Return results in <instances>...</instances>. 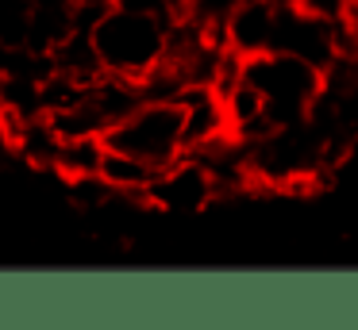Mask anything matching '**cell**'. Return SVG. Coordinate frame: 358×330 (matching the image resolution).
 <instances>
[{
  "instance_id": "cell-1",
  "label": "cell",
  "mask_w": 358,
  "mask_h": 330,
  "mask_svg": "<svg viewBox=\"0 0 358 330\" xmlns=\"http://www.w3.org/2000/svg\"><path fill=\"white\" fill-rule=\"evenodd\" d=\"M170 27H173V15L166 12L104 4L101 15L93 20V27H89V35H93L104 73L143 81L170 50Z\"/></svg>"
},
{
  "instance_id": "cell-2",
  "label": "cell",
  "mask_w": 358,
  "mask_h": 330,
  "mask_svg": "<svg viewBox=\"0 0 358 330\" xmlns=\"http://www.w3.org/2000/svg\"><path fill=\"white\" fill-rule=\"evenodd\" d=\"M243 73H247V81L266 96L273 127L308 119L316 100H320V92H324V84H327L324 69L308 66V61L293 58V54H285V50H270V54H258V58H247L243 61Z\"/></svg>"
},
{
  "instance_id": "cell-3",
  "label": "cell",
  "mask_w": 358,
  "mask_h": 330,
  "mask_svg": "<svg viewBox=\"0 0 358 330\" xmlns=\"http://www.w3.org/2000/svg\"><path fill=\"white\" fill-rule=\"evenodd\" d=\"M104 146L162 169L185 153V107L181 100H143L131 115L104 135Z\"/></svg>"
},
{
  "instance_id": "cell-4",
  "label": "cell",
  "mask_w": 358,
  "mask_h": 330,
  "mask_svg": "<svg viewBox=\"0 0 358 330\" xmlns=\"http://www.w3.org/2000/svg\"><path fill=\"white\" fill-rule=\"evenodd\" d=\"M273 50H285L293 58L308 61L316 69H335L343 61V43L335 15L304 8L296 0H278V35H273Z\"/></svg>"
},
{
  "instance_id": "cell-5",
  "label": "cell",
  "mask_w": 358,
  "mask_h": 330,
  "mask_svg": "<svg viewBox=\"0 0 358 330\" xmlns=\"http://www.w3.org/2000/svg\"><path fill=\"white\" fill-rule=\"evenodd\" d=\"M216 196H220V184L212 177V169L196 153L185 150L178 161H170V165H162L155 173L143 204L158 207V211H173V215H193V211H204Z\"/></svg>"
},
{
  "instance_id": "cell-6",
  "label": "cell",
  "mask_w": 358,
  "mask_h": 330,
  "mask_svg": "<svg viewBox=\"0 0 358 330\" xmlns=\"http://www.w3.org/2000/svg\"><path fill=\"white\" fill-rule=\"evenodd\" d=\"M273 35H278V0H239L224 20V43L239 58L270 54Z\"/></svg>"
},
{
  "instance_id": "cell-7",
  "label": "cell",
  "mask_w": 358,
  "mask_h": 330,
  "mask_svg": "<svg viewBox=\"0 0 358 330\" xmlns=\"http://www.w3.org/2000/svg\"><path fill=\"white\" fill-rule=\"evenodd\" d=\"M181 107H185V150H201V146L231 135L227 104L212 84H193L181 96Z\"/></svg>"
},
{
  "instance_id": "cell-8",
  "label": "cell",
  "mask_w": 358,
  "mask_h": 330,
  "mask_svg": "<svg viewBox=\"0 0 358 330\" xmlns=\"http://www.w3.org/2000/svg\"><path fill=\"white\" fill-rule=\"evenodd\" d=\"M158 169L147 165V161L131 158V153H120V150H108L104 153V165H101V177L116 196H131V200H143L147 196V184L155 181Z\"/></svg>"
},
{
  "instance_id": "cell-9",
  "label": "cell",
  "mask_w": 358,
  "mask_h": 330,
  "mask_svg": "<svg viewBox=\"0 0 358 330\" xmlns=\"http://www.w3.org/2000/svg\"><path fill=\"white\" fill-rule=\"evenodd\" d=\"M35 0H0V46H27Z\"/></svg>"
},
{
  "instance_id": "cell-10",
  "label": "cell",
  "mask_w": 358,
  "mask_h": 330,
  "mask_svg": "<svg viewBox=\"0 0 358 330\" xmlns=\"http://www.w3.org/2000/svg\"><path fill=\"white\" fill-rule=\"evenodd\" d=\"M235 4H239V0H193L189 20H196V23H224Z\"/></svg>"
},
{
  "instance_id": "cell-11",
  "label": "cell",
  "mask_w": 358,
  "mask_h": 330,
  "mask_svg": "<svg viewBox=\"0 0 358 330\" xmlns=\"http://www.w3.org/2000/svg\"><path fill=\"white\" fill-rule=\"evenodd\" d=\"M162 8L178 20V15H189V8H193V0H162Z\"/></svg>"
},
{
  "instance_id": "cell-12",
  "label": "cell",
  "mask_w": 358,
  "mask_h": 330,
  "mask_svg": "<svg viewBox=\"0 0 358 330\" xmlns=\"http://www.w3.org/2000/svg\"><path fill=\"white\" fill-rule=\"evenodd\" d=\"M350 73H355V81H358V54H350Z\"/></svg>"
}]
</instances>
